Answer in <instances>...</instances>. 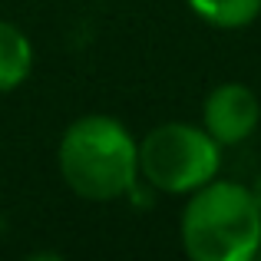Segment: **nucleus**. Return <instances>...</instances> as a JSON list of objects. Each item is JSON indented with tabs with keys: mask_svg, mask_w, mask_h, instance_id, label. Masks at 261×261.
<instances>
[{
	"mask_svg": "<svg viewBox=\"0 0 261 261\" xmlns=\"http://www.w3.org/2000/svg\"><path fill=\"white\" fill-rule=\"evenodd\" d=\"M258 258H261V248H258Z\"/></svg>",
	"mask_w": 261,
	"mask_h": 261,
	"instance_id": "6e6552de",
	"label": "nucleus"
},
{
	"mask_svg": "<svg viewBox=\"0 0 261 261\" xmlns=\"http://www.w3.org/2000/svg\"><path fill=\"white\" fill-rule=\"evenodd\" d=\"M261 99L245 83H218L202 102V126L218 146H242L258 133Z\"/></svg>",
	"mask_w": 261,
	"mask_h": 261,
	"instance_id": "20e7f679",
	"label": "nucleus"
},
{
	"mask_svg": "<svg viewBox=\"0 0 261 261\" xmlns=\"http://www.w3.org/2000/svg\"><path fill=\"white\" fill-rule=\"evenodd\" d=\"M57 166L73 195L86 202H116L136 189L139 139L116 116H80L60 136Z\"/></svg>",
	"mask_w": 261,
	"mask_h": 261,
	"instance_id": "f257e3e1",
	"label": "nucleus"
},
{
	"mask_svg": "<svg viewBox=\"0 0 261 261\" xmlns=\"http://www.w3.org/2000/svg\"><path fill=\"white\" fill-rule=\"evenodd\" d=\"M178 238L192 261H251L261 248V202L251 185L215 175L189 195Z\"/></svg>",
	"mask_w": 261,
	"mask_h": 261,
	"instance_id": "f03ea898",
	"label": "nucleus"
},
{
	"mask_svg": "<svg viewBox=\"0 0 261 261\" xmlns=\"http://www.w3.org/2000/svg\"><path fill=\"white\" fill-rule=\"evenodd\" d=\"M251 192H255V198L261 202V172H258V178H255V185H251Z\"/></svg>",
	"mask_w": 261,
	"mask_h": 261,
	"instance_id": "0eeeda50",
	"label": "nucleus"
},
{
	"mask_svg": "<svg viewBox=\"0 0 261 261\" xmlns=\"http://www.w3.org/2000/svg\"><path fill=\"white\" fill-rule=\"evenodd\" d=\"M33 73V43L17 23L0 20V93H13Z\"/></svg>",
	"mask_w": 261,
	"mask_h": 261,
	"instance_id": "39448f33",
	"label": "nucleus"
},
{
	"mask_svg": "<svg viewBox=\"0 0 261 261\" xmlns=\"http://www.w3.org/2000/svg\"><path fill=\"white\" fill-rule=\"evenodd\" d=\"M222 169V146L195 122H162L139 139V175L166 195H192Z\"/></svg>",
	"mask_w": 261,
	"mask_h": 261,
	"instance_id": "7ed1b4c3",
	"label": "nucleus"
},
{
	"mask_svg": "<svg viewBox=\"0 0 261 261\" xmlns=\"http://www.w3.org/2000/svg\"><path fill=\"white\" fill-rule=\"evenodd\" d=\"M189 7L215 30H245L261 17V0H189Z\"/></svg>",
	"mask_w": 261,
	"mask_h": 261,
	"instance_id": "423d86ee",
	"label": "nucleus"
}]
</instances>
